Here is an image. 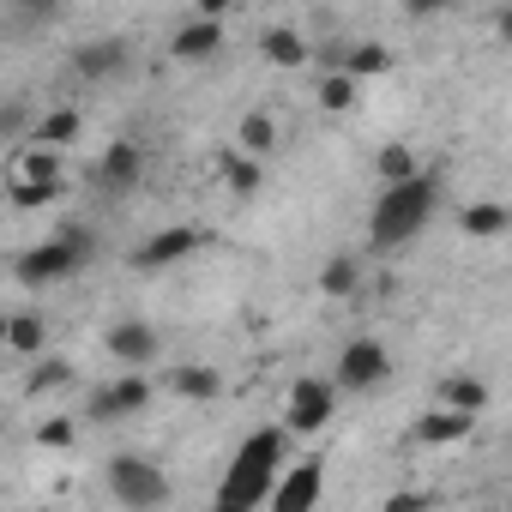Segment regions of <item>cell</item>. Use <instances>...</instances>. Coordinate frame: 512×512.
Instances as JSON below:
<instances>
[{
  "instance_id": "obj_1",
  "label": "cell",
  "mask_w": 512,
  "mask_h": 512,
  "mask_svg": "<svg viewBox=\"0 0 512 512\" xmlns=\"http://www.w3.org/2000/svg\"><path fill=\"white\" fill-rule=\"evenodd\" d=\"M284 452H290V434L284 428H253L229 464H223V482L211 494V512H260L284 476Z\"/></svg>"
},
{
  "instance_id": "obj_2",
  "label": "cell",
  "mask_w": 512,
  "mask_h": 512,
  "mask_svg": "<svg viewBox=\"0 0 512 512\" xmlns=\"http://www.w3.org/2000/svg\"><path fill=\"white\" fill-rule=\"evenodd\" d=\"M434 205H440V181H434L428 169L410 175V181H398V187H380V199H374V211H368V253H398V247H410V241L428 229Z\"/></svg>"
},
{
  "instance_id": "obj_3",
  "label": "cell",
  "mask_w": 512,
  "mask_h": 512,
  "mask_svg": "<svg viewBox=\"0 0 512 512\" xmlns=\"http://www.w3.org/2000/svg\"><path fill=\"white\" fill-rule=\"evenodd\" d=\"M91 253H97L91 229H55L49 241H37L31 253H19L13 272H19L25 290H43V284H61V278H73V272H85Z\"/></svg>"
},
{
  "instance_id": "obj_4",
  "label": "cell",
  "mask_w": 512,
  "mask_h": 512,
  "mask_svg": "<svg viewBox=\"0 0 512 512\" xmlns=\"http://www.w3.org/2000/svg\"><path fill=\"white\" fill-rule=\"evenodd\" d=\"M103 482H109V500H115L121 512H157V506L169 500V476H163V464L145 458V452H115V458L103 464Z\"/></svg>"
},
{
  "instance_id": "obj_5",
  "label": "cell",
  "mask_w": 512,
  "mask_h": 512,
  "mask_svg": "<svg viewBox=\"0 0 512 512\" xmlns=\"http://www.w3.org/2000/svg\"><path fill=\"white\" fill-rule=\"evenodd\" d=\"M392 380V350L380 338H350L332 374V392H380Z\"/></svg>"
},
{
  "instance_id": "obj_6",
  "label": "cell",
  "mask_w": 512,
  "mask_h": 512,
  "mask_svg": "<svg viewBox=\"0 0 512 512\" xmlns=\"http://www.w3.org/2000/svg\"><path fill=\"white\" fill-rule=\"evenodd\" d=\"M332 410H338V392H332V380H320V374H302V380L290 386V404H284V434H320V428L332 422Z\"/></svg>"
},
{
  "instance_id": "obj_7",
  "label": "cell",
  "mask_w": 512,
  "mask_h": 512,
  "mask_svg": "<svg viewBox=\"0 0 512 512\" xmlns=\"http://www.w3.org/2000/svg\"><path fill=\"white\" fill-rule=\"evenodd\" d=\"M151 380L145 374H121V380H109V386H91V398H85V416L91 422H127V416H139L145 404H151Z\"/></svg>"
},
{
  "instance_id": "obj_8",
  "label": "cell",
  "mask_w": 512,
  "mask_h": 512,
  "mask_svg": "<svg viewBox=\"0 0 512 512\" xmlns=\"http://www.w3.org/2000/svg\"><path fill=\"white\" fill-rule=\"evenodd\" d=\"M320 488H326V464L320 458H302L296 470H284L278 476V488H272V512H314L320 506Z\"/></svg>"
},
{
  "instance_id": "obj_9",
  "label": "cell",
  "mask_w": 512,
  "mask_h": 512,
  "mask_svg": "<svg viewBox=\"0 0 512 512\" xmlns=\"http://www.w3.org/2000/svg\"><path fill=\"white\" fill-rule=\"evenodd\" d=\"M199 241H205V235H199L193 223H175V229H157V235H151V241H145V247L133 253V266H139V272H163V266H175V260H187V253H199Z\"/></svg>"
},
{
  "instance_id": "obj_10",
  "label": "cell",
  "mask_w": 512,
  "mask_h": 512,
  "mask_svg": "<svg viewBox=\"0 0 512 512\" xmlns=\"http://www.w3.org/2000/svg\"><path fill=\"white\" fill-rule=\"evenodd\" d=\"M127 55H133V49H127V37H91V43H79V49H73V61H67V67H73L85 85H97V79H115V73L127 67Z\"/></svg>"
},
{
  "instance_id": "obj_11",
  "label": "cell",
  "mask_w": 512,
  "mask_h": 512,
  "mask_svg": "<svg viewBox=\"0 0 512 512\" xmlns=\"http://www.w3.org/2000/svg\"><path fill=\"white\" fill-rule=\"evenodd\" d=\"M139 175H145V145H133V139H115V145L97 157V187H103V193H133Z\"/></svg>"
},
{
  "instance_id": "obj_12",
  "label": "cell",
  "mask_w": 512,
  "mask_h": 512,
  "mask_svg": "<svg viewBox=\"0 0 512 512\" xmlns=\"http://www.w3.org/2000/svg\"><path fill=\"white\" fill-rule=\"evenodd\" d=\"M103 350H109L127 374H145V362H157V332H151L145 320H121V326H109Z\"/></svg>"
},
{
  "instance_id": "obj_13",
  "label": "cell",
  "mask_w": 512,
  "mask_h": 512,
  "mask_svg": "<svg viewBox=\"0 0 512 512\" xmlns=\"http://www.w3.org/2000/svg\"><path fill=\"white\" fill-rule=\"evenodd\" d=\"M223 49V19H187V25H175V37H169V55L175 61H211Z\"/></svg>"
},
{
  "instance_id": "obj_14",
  "label": "cell",
  "mask_w": 512,
  "mask_h": 512,
  "mask_svg": "<svg viewBox=\"0 0 512 512\" xmlns=\"http://www.w3.org/2000/svg\"><path fill=\"white\" fill-rule=\"evenodd\" d=\"M470 428H476V416H464V410H428V416L410 422V440H416V446H452V440H464Z\"/></svg>"
},
{
  "instance_id": "obj_15",
  "label": "cell",
  "mask_w": 512,
  "mask_h": 512,
  "mask_svg": "<svg viewBox=\"0 0 512 512\" xmlns=\"http://www.w3.org/2000/svg\"><path fill=\"white\" fill-rule=\"evenodd\" d=\"M79 133H85V115L67 103V109L37 115V127H31V139H25V145H37V151H61V145H73Z\"/></svg>"
},
{
  "instance_id": "obj_16",
  "label": "cell",
  "mask_w": 512,
  "mask_h": 512,
  "mask_svg": "<svg viewBox=\"0 0 512 512\" xmlns=\"http://www.w3.org/2000/svg\"><path fill=\"white\" fill-rule=\"evenodd\" d=\"M235 151H241V157H253V163L278 151V121H272V109H247V115H241Z\"/></svg>"
},
{
  "instance_id": "obj_17",
  "label": "cell",
  "mask_w": 512,
  "mask_h": 512,
  "mask_svg": "<svg viewBox=\"0 0 512 512\" xmlns=\"http://www.w3.org/2000/svg\"><path fill=\"white\" fill-rule=\"evenodd\" d=\"M169 392H175V398L205 404V398H217V392H223V374H217V368H205V362H175V368H169Z\"/></svg>"
},
{
  "instance_id": "obj_18",
  "label": "cell",
  "mask_w": 512,
  "mask_h": 512,
  "mask_svg": "<svg viewBox=\"0 0 512 512\" xmlns=\"http://www.w3.org/2000/svg\"><path fill=\"white\" fill-rule=\"evenodd\" d=\"M512 229V211L500 205V199H476V205H464V235L470 241H500Z\"/></svg>"
},
{
  "instance_id": "obj_19",
  "label": "cell",
  "mask_w": 512,
  "mask_h": 512,
  "mask_svg": "<svg viewBox=\"0 0 512 512\" xmlns=\"http://www.w3.org/2000/svg\"><path fill=\"white\" fill-rule=\"evenodd\" d=\"M31 127H37V103H31V97H19V91L0 97V145L19 151V145L31 139Z\"/></svg>"
},
{
  "instance_id": "obj_20",
  "label": "cell",
  "mask_w": 512,
  "mask_h": 512,
  "mask_svg": "<svg viewBox=\"0 0 512 512\" xmlns=\"http://www.w3.org/2000/svg\"><path fill=\"white\" fill-rule=\"evenodd\" d=\"M43 344H49V320L43 314H7V350L13 356H43Z\"/></svg>"
},
{
  "instance_id": "obj_21",
  "label": "cell",
  "mask_w": 512,
  "mask_h": 512,
  "mask_svg": "<svg viewBox=\"0 0 512 512\" xmlns=\"http://www.w3.org/2000/svg\"><path fill=\"white\" fill-rule=\"evenodd\" d=\"M386 67H392V49L386 43H344V61H338L344 79H374Z\"/></svg>"
},
{
  "instance_id": "obj_22",
  "label": "cell",
  "mask_w": 512,
  "mask_h": 512,
  "mask_svg": "<svg viewBox=\"0 0 512 512\" xmlns=\"http://www.w3.org/2000/svg\"><path fill=\"white\" fill-rule=\"evenodd\" d=\"M217 175H223V181H229V193H241V199L260 193V163L241 157L235 145H223V151H217Z\"/></svg>"
},
{
  "instance_id": "obj_23",
  "label": "cell",
  "mask_w": 512,
  "mask_h": 512,
  "mask_svg": "<svg viewBox=\"0 0 512 512\" xmlns=\"http://www.w3.org/2000/svg\"><path fill=\"white\" fill-rule=\"evenodd\" d=\"M260 49H266L272 67H308V43H302V31H290V25H272V31L260 37Z\"/></svg>"
},
{
  "instance_id": "obj_24",
  "label": "cell",
  "mask_w": 512,
  "mask_h": 512,
  "mask_svg": "<svg viewBox=\"0 0 512 512\" xmlns=\"http://www.w3.org/2000/svg\"><path fill=\"white\" fill-rule=\"evenodd\" d=\"M61 386H73V362L37 356V362L25 368V392H31V398H49V392H61Z\"/></svg>"
},
{
  "instance_id": "obj_25",
  "label": "cell",
  "mask_w": 512,
  "mask_h": 512,
  "mask_svg": "<svg viewBox=\"0 0 512 512\" xmlns=\"http://www.w3.org/2000/svg\"><path fill=\"white\" fill-rule=\"evenodd\" d=\"M488 404V386L476 380V374H452V380H440V410H464V416H476Z\"/></svg>"
},
{
  "instance_id": "obj_26",
  "label": "cell",
  "mask_w": 512,
  "mask_h": 512,
  "mask_svg": "<svg viewBox=\"0 0 512 512\" xmlns=\"http://www.w3.org/2000/svg\"><path fill=\"white\" fill-rule=\"evenodd\" d=\"M362 290V260L356 253H338V260H326V272H320V296H356Z\"/></svg>"
},
{
  "instance_id": "obj_27",
  "label": "cell",
  "mask_w": 512,
  "mask_h": 512,
  "mask_svg": "<svg viewBox=\"0 0 512 512\" xmlns=\"http://www.w3.org/2000/svg\"><path fill=\"white\" fill-rule=\"evenodd\" d=\"M374 175H380V187H398V181L422 175V163H416V145H380V157H374Z\"/></svg>"
},
{
  "instance_id": "obj_28",
  "label": "cell",
  "mask_w": 512,
  "mask_h": 512,
  "mask_svg": "<svg viewBox=\"0 0 512 512\" xmlns=\"http://www.w3.org/2000/svg\"><path fill=\"white\" fill-rule=\"evenodd\" d=\"M13 169H19L13 181H67L61 151H37V145H19V163H13Z\"/></svg>"
},
{
  "instance_id": "obj_29",
  "label": "cell",
  "mask_w": 512,
  "mask_h": 512,
  "mask_svg": "<svg viewBox=\"0 0 512 512\" xmlns=\"http://www.w3.org/2000/svg\"><path fill=\"white\" fill-rule=\"evenodd\" d=\"M61 193H67V181H13L7 199H13L19 211H37V205H55Z\"/></svg>"
},
{
  "instance_id": "obj_30",
  "label": "cell",
  "mask_w": 512,
  "mask_h": 512,
  "mask_svg": "<svg viewBox=\"0 0 512 512\" xmlns=\"http://www.w3.org/2000/svg\"><path fill=\"white\" fill-rule=\"evenodd\" d=\"M350 103H356V79H344V73H320V109L344 115Z\"/></svg>"
},
{
  "instance_id": "obj_31",
  "label": "cell",
  "mask_w": 512,
  "mask_h": 512,
  "mask_svg": "<svg viewBox=\"0 0 512 512\" xmlns=\"http://www.w3.org/2000/svg\"><path fill=\"white\" fill-rule=\"evenodd\" d=\"M37 440H43V446H67V440H73V416H55V422H43V428H37Z\"/></svg>"
},
{
  "instance_id": "obj_32",
  "label": "cell",
  "mask_w": 512,
  "mask_h": 512,
  "mask_svg": "<svg viewBox=\"0 0 512 512\" xmlns=\"http://www.w3.org/2000/svg\"><path fill=\"white\" fill-rule=\"evenodd\" d=\"M386 512H428V500H422L416 488H398V494L386 500Z\"/></svg>"
},
{
  "instance_id": "obj_33",
  "label": "cell",
  "mask_w": 512,
  "mask_h": 512,
  "mask_svg": "<svg viewBox=\"0 0 512 512\" xmlns=\"http://www.w3.org/2000/svg\"><path fill=\"white\" fill-rule=\"evenodd\" d=\"M0 344H7V314H0Z\"/></svg>"
}]
</instances>
